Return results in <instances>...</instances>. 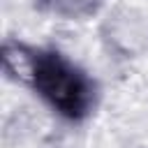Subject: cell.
<instances>
[{"mask_svg":"<svg viewBox=\"0 0 148 148\" xmlns=\"http://www.w3.org/2000/svg\"><path fill=\"white\" fill-rule=\"evenodd\" d=\"M2 69L9 79L30 86L67 120H83L95 109V81L58 51L35 49L7 39L2 46Z\"/></svg>","mask_w":148,"mask_h":148,"instance_id":"obj_1","label":"cell"},{"mask_svg":"<svg viewBox=\"0 0 148 148\" xmlns=\"http://www.w3.org/2000/svg\"><path fill=\"white\" fill-rule=\"evenodd\" d=\"M104 0H35V7L42 14L65 18V21H81L102 9Z\"/></svg>","mask_w":148,"mask_h":148,"instance_id":"obj_2","label":"cell"}]
</instances>
